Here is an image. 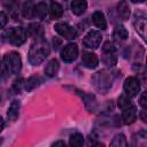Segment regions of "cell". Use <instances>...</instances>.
I'll return each instance as SVG.
<instances>
[{"mask_svg": "<svg viewBox=\"0 0 147 147\" xmlns=\"http://www.w3.org/2000/svg\"><path fill=\"white\" fill-rule=\"evenodd\" d=\"M59 69H60V63L56 59H53L51 60L46 67H45V75L48 76V77H54L57 72H59Z\"/></svg>", "mask_w": 147, "mask_h": 147, "instance_id": "cell-15", "label": "cell"}, {"mask_svg": "<svg viewBox=\"0 0 147 147\" xmlns=\"http://www.w3.org/2000/svg\"><path fill=\"white\" fill-rule=\"evenodd\" d=\"M132 147H147V131H139L132 137Z\"/></svg>", "mask_w": 147, "mask_h": 147, "instance_id": "cell-12", "label": "cell"}, {"mask_svg": "<svg viewBox=\"0 0 147 147\" xmlns=\"http://www.w3.org/2000/svg\"><path fill=\"white\" fill-rule=\"evenodd\" d=\"M122 118H123V122L125 124H132L136 119H137V110H136V107L134 106H130L125 109H123V113H122Z\"/></svg>", "mask_w": 147, "mask_h": 147, "instance_id": "cell-13", "label": "cell"}, {"mask_svg": "<svg viewBox=\"0 0 147 147\" xmlns=\"http://www.w3.org/2000/svg\"><path fill=\"white\" fill-rule=\"evenodd\" d=\"M140 117H141V119H142L144 122H147V110L141 111V113H140Z\"/></svg>", "mask_w": 147, "mask_h": 147, "instance_id": "cell-33", "label": "cell"}, {"mask_svg": "<svg viewBox=\"0 0 147 147\" xmlns=\"http://www.w3.org/2000/svg\"><path fill=\"white\" fill-rule=\"evenodd\" d=\"M23 86H24V79H23L22 77H20V78H16V79L14 80L11 88H13L14 93H21Z\"/></svg>", "mask_w": 147, "mask_h": 147, "instance_id": "cell-29", "label": "cell"}, {"mask_svg": "<svg viewBox=\"0 0 147 147\" xmlns=\"http://www.w3.org/2000/svg\"><path fill=\"white\" fill-rule=\"evenodd\" d=\"M130 106H132V105H131V100H130V98H129L126 94H123V95H121V96L118 98V107H119V108L125 109V108H127V107H130Z\"/></svg>", "mask_w": 147, "mask_h": 147, "instance_id": "cell-28", "label": "cell"}, {"mask_svg": "<svg viewBox=\"0 0 147 147\" xmlns=\"http://www.w3.org/2000/svg\"><path fill=\"white\" fill-rule=\"evenodd\" d=\"M70 8L75 15H82L87 8V2L84 0H75L71 2Z\"/></svg>", "mask_w": 147, "mask_h": 147, "instance_id": "cell-16", "label": "cell"}, {"mask_svg": "<svg viewBox=\"0 0 147 147\" xmlns=\"http://www.w3.org/2000/svg\"><path fill=\"white\" fill-rule=\"evenodd\" d=\"M41 83H42V78L40 76H31L25 83V90L28 92H30V91L34 90L36 87H38Z\"/></svg>", "mask_w": 147, "mask_h": 147, "instance_id": "cell-19", "label": "cell"}, {"mask_svg": "<svg viewBox=\"0 0 147 147\" xmlns=\"http://www.w3.org/2000/svg\"><path fill=\"white\" fill-rule=\"evenodd\" d=\"M123 87H124L125 94L129 98H133V96H137L139 91H140V83L136 77L131 76V77H127L125 79Z\"/></svg>", "mask_w": 147, "mask_h": 147, "instance_id": "cell-7", "label": "cell"}, {"mask_svg": "<svg viewBox=\"0 0 147 147\" xmlns=\"http://www.w3.org/2000/svg\"><path fill=\"white\" fill-rule=\"evenodd\" d=\"M103 56H102V62L108 65V67H113L116 64L117 62V57H116V52H102Z\"/></svg>", "mask_w": 147, "mask_h": 147, "instance_id": "cell-21", "label": "cell"}, {"mask_svg": "<svg viewBox=\"0 0 147 147\" xmlns=\"http://www.w3.org/2000/svg\"><path fill=\"white\" fill-rule=\"evenodd\" d=\"M114 37L118 40H125L129 37V32L123 25H118L114 30Z\"/></svg>", "mask_w": 147, "mask_h": 147, "instance_id": "cell-26", "label": "cell"}, {"mask_svg": "<svg viewBox=\"0 0 147 147\" xmlns=\"http://www.w3.org/2000/svg\"><path fill=\"white\" fill-rule=\"evenodd\" d=\"M49 14H51L52 18H54V20H57V18L62 17V15H63L62 6H61L59 2H51Z\"/></svg>", "mask_w": 147, "mask_h": 147, "instance_id": "cell-20", "label": "cell"}, {"mask_svg": "<svg viewBox=\"0 0 147 147\" xmlns=\"http://www.w3.org/2000/svg\"><path fill=\"white\" fill-rule=\"evenodd\" d=\"M117 13H118V15L122 20H127L130 17V14H131L129 5L125 1H121L117 5Z\"/></svg>", "mask_w": 147, "mask_h": 147, "instance_id": "cell-18", "label": "cell"}, {"mask_svg": "<svg viewBox=\"0 0 147 147\" xmlns=\"http://www.w3.org/2000/svg\"><path fill=\"white\" fill-rule=\"evenodd\" d=\"M22 68V60L18 53L10 52L6 54L2 59V65H1V74L2 78L10 74H18Z\"/></svg>", "mask_w": 147, "mask_h": 147, "instance_id": "cell-2", "label": "cell"}, {"mask_svg": "<svg viewBox=\"0 0 147 147\" xmlns=\"http://www.w3.org/2000/svg\"><path fill=\"white\" fill-rule=\"evenodd\" d=\"M92 21H93L94 25L98 26L99 29H101V30L107 29V21H106V17H105L103 13H101L99 10L94 11L92 14Z\"/></svg>", "mask_w": 147, "mask_h": 147, "instance_id": "cell-14", "label": "cell"}, {"mask_svg": "<svg viewBox=\"0 0 147 147\" xmlns=\"http://www.w3.org/2000/svg\"><path fill=\"white\" fill-rule=\"evenodd\" d=\"M80 95H82V98H83V101H84L86 108H87L90 111H93V110L95 109V106H96L94 96H92V95H90V94H85V93H83V94H80Z\"/></svg>", "mask_w": 147, "mask_h": 147, "instance_id": "cell-27", "label": "cell"}, {"mask_svg": "<svg viewBox=\"0 0 147 147\" xmlns=\"http://www.w3.org/2000/svg\"><path fill=\"white\" fill-rule=\"evenodd\" d=\"M82 61H83V64L88 69H95L99 64V59L96 54L92 52H84L82 56Z\"/></svg>", "mask_w": 147, "mask_h": 147, "instance_id": "cell-10", "label": "cell"}, {"mask_svg": "<svg viewBox=\"0 0 147 147\" xmlns=\"http://www.w3.org/2000/svg\"><path fill=\"white\" fill-rule=\"evenodd\" d=\"M92 82L94 84V86L99 90H108L110 86H111V82H113V76L106 71H99L96 72L93 78H92Z\"/></svg>", "mask_w": 147, "mask_h": 147, "instance_id": "cell-4", "label": "cell"}, {"mask_svg": "<svg viewBox=\"0 0 147 147\" xmlns=\"http://www.w3.org/2000/svg\"><path fill=\"white\" fill-rule=\"evenodd\" d=\"M133 25H134L137 33L147 44V15L144 13H137L134 15Z\"/></svg>", "mask_w": 147, "mask_h": 147, "instance_id": "cell-3", "label": "cell"}, {"mask_svg": "<svg viewBox=\"0 0 147 147\" xmlns=\"http://www.w3.org/2000/svg\"><path fill=\"white\" fill-rule=\"evenodd\" d=\"M83 142H84V137L82 133L79 132H75L70 136L69 138V144H70V147H82L83 146Z\"/></svg>", "mask_w": 147, "mask_h": 147, "instance_id": "cell-22", "label": "cell"}, {"mask_svg": "<svg viewBox=\"0 0 147 147\" xmlns=\"http://www.w3.org/2000/svg\"><path fill=\"white\" fill-rule=\"evenodd\" d=\"M22 15L25 18H31L34 16V6L31 2H24L22 7Z\"/></svg>", "mask_w": 147, "mask_h": 147, "instance_id": "cell-25", "label": "cell"}, {"mask_svg": "<svg viewBox=\"0 0 147 147\" xmlns=\"http://www.w3.org/2000/svg\"><path fill=\"white\" fill-rule=\"evenodd\" d=\"M52 147H67V145L63 140H57L52 145Z\"/></svg>", "mask_w": 147, "mask_h": 147, "instance_id": "cell-32", "label": "cell"}, {"mask_svg": "<svg viewBox=\"0 0 147 147\" xmlns=\"http://www.w3.org/2000/svg\"><path fill=\"white\" fill-rule=\"evenodd\" d=\"M110 147H127V141L125 136L123 133L116 134L110 142Z\"/></svg>", "mask_w": 147, "mask_h": 147, "instance_id": "cell-23", "label": "cell"}, {"mask_svg": "<svg viewBox=\"0 0 147 147\" xmlns=\"http://www.w3.org/2000/svg\"><path fill=\"white\" fill-rule=\"evenodd\" d=\"M77 56H78V47L76 44H68L61 51V59L67 63L75 61Z\"/></svg>", "mask_w": 147, "mask_h": 147, "instance_id": "cell-9", "label": "cell"}, {"mask_svg": "<svg viewBox=\"0 0 147 147\" xmlns=\"http://www.w3.org/2000/svg\"><path fill=\"white\" fill-rule=\"evenodd\" d=\"M47 15V5L45 2H38L34 5V16L42 20Z\"/></svg>", "mask_w": 147, "mask_h": 147, "instance_id": "cell-24", "label": "cell"}, {"mask_svg": "<svg viewBox=\"0 0 147 147\" xmlns=\"http://www.w3.org/2000/svg\"><path fill=\"white\" fill-rule=\"evenodd\" d=\"M26 33L29 37L38 38V40H39V39H42L41 37L44 36V28L39 23H31L26 29Z\"/></svg>", "mask_w": 147, "mask_h": 147, "instance_id": "cell-11", "label": "cell"}, {"mask_svg": "<svg viewBox=\"0 0 147 147\" xmlns=\"http://www.w3.org/2000/svg\"><path fill=\"white\" fill-rule=\"evenodd\" d=\"M139 103L142 108H145L147 110V92H144L141 95H140V99H139Z\"/></svg>", "mask_w": 147, "mask_h": 147, "instance_id": "cell-30", "label": "cell"}, {"mask_svg": "<svg viewBox=\"0 0 147 147\" xmlns=\"http://www.w3.org/2000/svg\"><path fill=\"white\" fill-rule=\"evenodd\" d=\"M54 29H55V31H56L60 36H62L63 38L69 39V40L75 39L76 36H77L76 30H75L71 25H69L68 23H65V22H59V23H56V24L54 25Z\"/></svg>", "mask_w": 147, "mask_h": 147, "instance_id": "cell-8", "label": "cell"}, {"mask_svg": "<svg viewBox=\"0 0 147 147\" xmlns=\"http://www.w3.org/2000/svg\"><path fill=\"white\" fill-rule=\"evenodd\" d=\"M18 111H20V101H17V100H14L11 103H10V106H9V108H8V111H7V116H8V118L10 119V121H16V118H17V116H18Z\"/></svg>", "mask_w": 147, "mask_h": 147, "instance_id": "cell-17", "label": "cell"}, {"mask_svg": "<svg viewBox=\"0 0 147 147\" xmlns=\"http://www.w3.org/2000/svg\"><path fill=\"white\" fill-rule=\"evenodd\" d=\"M93 147H105V145L102 142H96V144L93 145Z\"/></svg>", "mask_w": 147, "mask_h": 147, "instance_id": "cell-34", "label": "cell"}, {"mask_svg": "<svg viewBox=\"0 0 147 147\" xmlns=\"http://www.w3.org/2000/svg\"><path fill=\"white\" fill-rule=\"evenodd\" d=\"M26 37H28L26 31L20 26L11 28L8 31V40L10 44H13L15 46H21L22 44H24L26 40Z\"/></svg>", "mask_w": 147, "mask_h": 147, "instance_id": "cell-5", "label": "cell"}, {"mask_svg": "<svg viewBox=\"0 0 147 147\" xmlns=\"http://www.w3.org/2000/svg\"><path fill=\"white\" fill-rule=\"evenodd\" d=\"M6 23H7V15L5 14V11H1L0 13V25H1V28H5Z\"/></svg>", "mask_w": 147, "mask_h": 147, "instance_id": "cell-31", "label": "cell"}, {"mask_svg": "<svg viewBox=\"0 0 147 147\" xmlns=\"http://www.w3.org/2000/svg\"><path fill=\"white\" fill-rule=\"evenodd\" d=\"M101 40H102V34L101 32L96 31V30H91L87 32V34L84 37L83 39V45L87 48H91V49H95L100 46L101 44Z\"/></svg>", "mask_w": 147, "mask_h": 147, "instance_id": "cell-6", "label": "cell"}, {"mask_svg": "<svg viewBox=\"0 0 147 147\" xmlns=\"http://www.w3.org/2000/svg\"><path fill=\"white\" fill-rule=\"evenodd\" d=\"M146 69H147V57H146Z\"/></svg>", "mask_w": 147, "mask_h": 147, "instance_id": "cell-35", "label": "cell"}, {"mask_svg": "<svg viewBox=\"0 0 147 147\" xmlns=\"http://www.w3.org/2000/svg\"><path fill=\"white\" fill-rule=\"evenodd\" d=\"M48 55H49V45L44 39H39L34 41L30 46L29 53H28L29 62L32 65H39L41 62H44V60Z\"/></svg>", "mask_w": 147, "mask_h": 147, "instance_id": "cell-1", "label": "cell"}]
</instances>
